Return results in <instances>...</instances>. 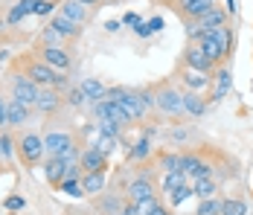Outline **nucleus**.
Segmentation results:
<instances>
[{
    "label": "nucleus",
    "mask_w": 253,
    "mask_h": 215,
    "mask_svg": "<svg viewBox=\"0 0 253 215\" xmlns=\"http://www.w3.org/2000/svg\"><path fill=\"white\" fill-rule=\"evenodd\" d=\"M105 99L117 102V105L123 108V114H126L128 122H137L143 114H146V105H143V99H140V93H134V90L114 87V90H108V93H105Z\"/></svg>",
    "instance_id": "nucleus-2"
},
{
    "label": "nucleus",
    "mask_w": 253,
    "mask_h": 215,
    "mask_svg": "<svg viewBox=\"0 0 253 215\" xmlns=\"http://www.w3.org/2000/svg\"><path fill=\"white\" fill-rule=\"evenodd\" d=\"M3 207H6L9 213H18V210H24V207H26V201H24V198H18V195H12V198H6V204H3Z\"/></svg>",
    "instance_id": "nucleus-42"
},
{
    "label": "nucleus",
    "mask_w": 253,
    "mask_h": 215,
    "mask_svg": "<svg viewBox=\"0 0 253 215\" xmlns=\"http://www.w3.org/2000/svg\"><path fill=\"white\" fill-rule=\"evenodd\" d=\"M79 166L84 169V174H90V172H102L105 169V154H99L96 148H84L82 154H79Z\"/></svg>",
    "instance_id": "nucleus-17"
},
{
    "label": "nucleus",
    "mask_w": 253,
    "mask_h": 215,
    "mask_svg": "<svg viewBox=\"0 0 253 215\" xmlns=\"http://www.w3.org/2000/svg\"><path fill=\"white\" fill-rule=\"evenodd\" d=\"M160 166L166 169V174L180 172V154H163V157H160Z\"/></svg>",
    "instance_id": "nucleus-34"
},
{
    "label": "nucleus",
    "mask_w": 253,
    "mask_h": 215,
    "mask_svg": "<svg viewBox=\"0 0 253 215\" xmlns=\"http://www.w3.org/2000/svg\"><path fill=\"white\" fill-rule=\"evenodd\" d=\"M198 24L204 26V32H207V29H218V26H227V12H221V9H210V12L204 15Z\"/></svg>",
    "instance_id": "nucleus-25"
},
{
    "label": "nucleus",
    "mask_w": 253,
    "mask_h": 215,
    "mask_svg": "<svg viewBox=\"0 0 253 215\" xmlns=\"http://www.w3.org/2000/svg\"><path fill=\"white\" fill-rule=\"evenodd\" d=\"M105 29H108V32H117V29H120V21H108Z\"/></svg>",
    "instance_id": "nucleus-47"
},
{
    "label": "nucleus",
    "mask_w": 253,
    "mask_h": 215,
    "mask_svg": "<svg viewBox=\"0 0 253 215\" xmlns=\"http://www.w3.org/2000/svg\"><path fill=\"white\" fill-rule=\"evenodd\" d=\"M82 189H84V195H99V192L105 189V172L82 174Z\"/></svg>",
    "instance_id": "nucleus-21"
},
{
    "label": "nucleus",
    "mask_w": 253,
    "mask_h": 215,
    "mask_svg": "<svg viewBox=\"0 0 253 215\" xmlns=\"http://www.w3.org/2000/svg\"><path fill=\"white\" fill-rule=\"evenodd\" d=\"M149 198H157V192H154V186L146 177H140V180H134V183L128 186V204H143V201H149Z\"/></svg>",
    "instance_id": "nucleus-15"
},
{
    "label": "nucleus",
    "mask_w": 253,
    "mask_h": 215,
    "mask_svg": "<svg viewBox=\"0 0 253 215\" xmlns=\"http://www.w3.org/2000/svg\"><path fill=\"white\" fill-rule=\"evenodd\" d=\"M90 148H96L99 154L108 157V154H114V151H117V137H108V134H102V131H99V140H96V145H90Z\"/></svg>",
    "instance_id": "nucleus-29"
},
{
    "label": "nucleus",
    "mask_w": 253,
    "mask_h": 215,
    "mask_svg": "<svg viewBox=\"0 0 253 215\" xmlns=\"http://www.w3.org/2000/svg\"><path fill=\"white\" fill-rule=\"evenodd\" d=\"M55 0H38L35 3V9H32V15H38V18H44V15H55Z\"/></svg>",
    "instance_id": "nucleus-33"
},
{
    "label": "nucleus",
    "mask_w": 253,
    "mask_h": 215,
    "mask_svg": "<svg viewBox=\"0 0 253 215\" xmlns=\"http://www.w3.org/2000/svg\"><path fill=\"white\" fill-rule=\"evenodd\" d=\"M186 35H189V41H192V44H198V41H201V35H204V26L198 24V21H189V24H186Z\"/></svg>",
    "instance_id": "nucleus-39"
},
{
    "label": "nucleus",
    "mask_w": 253,
    "mask_h": 215,
    "mask_svg": "<svg viewBox=\"0 0 253 215\" xmlns=\"http://www.w3.org/2000/svg\"><path fill=\"white\" fill-rule=\"evenodd\" d=\"M99 210H102V213H111V215H120L123 210H126V204H123L117 195H108V198H102Z\"/></svg>",
    "instance_id": "nucleus-30"
},
{
    "label": "nucleus",
    "mask_w": 253,
    "mask_h": 215,
    "mask_svg": "<svg viewBox=\"0 0 253 215\" xmlns=\"http://www.w3.org/2000/svg\"><path fill=\"white\" fill-rule=\"evenodd\" d=\"M38 93H41V87H38L35 82H29L26 76H15V79H12V99L24 102L26 108H32V105L38 102Z\"/></svg>",
    "instance_id": "nucleus-5"
},
{
    "label": "nucleus",
    "mask_w": 253,
    "mask_h": 215,
    "mask_svg": "<svg viewBox=\"0 0 253 215\" xmlns=\"http://www.w3.org/2000/svg\"><path fill=\"white\" fill-rule=\"evenodd\" d=\"M6 108H9V99H3V96H0V128H6V125H9V114H6Z\"/></svg>",
    "instance_id": "nucleus-43"
},
{
    "label": "nucleus",
    "mask_w": 253,
    "mask_h": 215,
    "mask_svg": "<svg viewBox=\"0 0 253 215\" xmlns=\"http://www.w3.org/2000/svg\"><path fill=\"white\" fill-rule=\"evenodd\" d=\"M189 195H192V186L186 183V186H180V189L169 192V204H175V207H177V204H183V201H186Z\"/></svg>",
    "instance_id": "nucleus-38"
},
{
    "label": "nucleus",
    "mask_w": 253,
    "mask_h": 215,
    "mask_svg": "<svg viewBox=\"0 0 253 215\" xmlns=\"http://www.w3.org/2000/svg\"><path fill=\"white\" fill-rule=\"evenodd\" d=\"M38 58L44 61V64H50L55 73H67L70 70V52H67V47H41L38 49Z\"/></svg>",
    "instance_id": "nucleus-6"
},
{
    "label": "nucleus",
    "mask_w": 253,
    "mask_h": 215,
    "mask_svg": "<svg viewBox=\"0 0 253 215\" xmlns=\"http://www.w3.org/2000/svg\"><path fill=\"white\" fill-rule=\"evenodd\" d=\"M189 180H186V174L183 172H172V174H166L163 177V192L169 195V192H175V189H180V186H186Z\"/></svg>",
    "instance_id": "nucleus-27"
},
{
    "label": "nucleus",
    "mask_w": 253,
    "mask_h": 215,
    "mask_svg": "<svg viewBox=\"0 0 253 215\" xmlns=\"http://www.w3.org/2000/svg\"><path fill=\"white\" fill-rule=\"evenodd\" d=\"M120 215H126V213H120Z\"/></svg>",
    "instance_id": "nucleus-50"
},
{
    "label": "nucleus",
    "mask_w": 253,
    "mask_h": 215,
    "mask_svg": "<svg viewBox=\"0 0 253 215\" xmlns=\"http://www.w3.org/2000/svg\"><path fill=\"white\" fill-rule=\"evenodd\" d=\"M183 61H186L189 70H198V73H212L215 70V64L207 58V52H204L198 44H189V47L183 49Z\"/></svg>",
    "instance_id": "nucleus-9"
},
{
    "label": "nucleus",
    "mask_w": 253,
    "mask_h": 215,
    "mask_svg": "<svg viewBox=\"0 0 253 215\" xmlns=\"http://www.w3.org/2000/svg\"><path fill=\"white\" fill-rule=\"evenodd\" d=\"M82 93H84V99H90V102L96 105L99 99H105V93H108V87L102 85L99 79H84V82H82Z\"/></svg>",
    "instance_id": "nucleus-20"
},
{
    "label": "nucleus",
    "mask_w": 253,
    "mask_h": 215,
    "mask_svg": "<svg viewBox=\"0 0 253 215\" xmlns=\"http://www.w3.org/2000/svg\"><path fill=\"white\" fill-rule=\"evenodd\" d=\"M58 12L79 26H84L90 21V6H84V3H79V0H64V3H58Z\"/></svg>",
    "instance_id": "nucleus-12"
},
{
    "label": "nucleus",
    "mask_w": 253,
    "mask_h": 215,
    "mask_svg": "<svg viewBox=\"0 0 253 215\" xmlns=\"http://www.w3.org/2000/svg\"><path fill=\"white\" fill-rule=\"evenodd\" d=\"M58 189L64 192V195H70V198H82V195H84V189H82V180H64Z\"/></svg>",
    "instance_id": "nucleus-35"
},
{
    "label": "nucleus",
    "mask_w": 253,
    "mask_h": 215,
    "mask_svg": "<svg viewBox=\"0 0 253 215\" xmlns=\"http://www.w3.org/2000/svg\"><path fill=\"white\" fill-rule=\"evenodd\" d=\"M195 215H221V204L212 201V198H207V201H201V207H198Z\"/></svg>",
    "instance_id": "nucleus-36"
},
{
    "label": "nucleus",
    "mask_w": 253,
    "mask_h": 215,
    "mask_svg": "<svg viewBox=\"0 0 253 215\" xmlns=\"http://www.w3.org/2000/svg\"><path fill=\"white\" fill-rule=\"evenodd\" d=\"M21 157H24V163L29 166H35V163H41V157H44V137H38V134H24L21 137Z\"/></svg>",
    "instance_id": "nucleus-8"
},
{
    "label": "nucleus",
    "mask_w": 253,
    "mask_h": 215,
    "mask_svg": "<svg viewBox=\"0 0 253 215\" xmlns=\"http://www.w3.org/2000/svg\"><path fill=\"white\" fill-rule=\"evenodd\" d=\"M221 215H248V204L239 198H227L221 204Z\"/></svg>",
    "instance_id": "nucleus-28"
},
{
    "label": "nucleus",
    "mask_w": 253,
    "mask_h": 215,
    "mask_svg": "<svg viewBox=\"0 0 253 215\" xmlns=\"http://www.w3.org/2000/svg\"><path fill=\"white\" fill-rule=\"evenodd\" d=\"M6 114H9V125H21V122L29 120V108H26L24 102H18V99H9Z\"/></svg>",
    "instance_id": "nucleus-23"
},
{
    "label": "nucleus",
    "mask_w": 253,
    "mask_h": 215,
    "mask_svg": "<svg viewBox=\"0 0 253 215\" xmlns=\"http://www.w3.org/2000/svg\"><path fill=\"white\" fill-rule=\"evenodd\" d=\"M67 102H70L73 108H79V105L84 102V93H82V87H76V90H70V96H67Z\"/></svg>",
    "instance_id": "nucleus-44"
},
{
    "label": "nucleus",
    "mask_w": 253,
    "mask_h": 215,
    "mask_svg": "<svg viewBox=\"0 0 253 215\" xmlns=\"http://www.w3.org/2000/svg\"><path fill=\"white\" fill-rule=\"evenodd\" d=\"M35 3L38 0H18L12 9H9V18H6V24L9 26H15V24H21L26 15H32V9H35Z\"/></svg>",
    "instance_id": "nucleus-19"
},
{
    "label": "nucleus",
    "mask_w": 253,
    "mask_h": 215,
    "mask_svg": "<svg viewBox=\"0 0 253 215\" xmlns=\"http://www.w3.org/2000/svg\"><path fill=\"white\" fill-rule=\"evenodd\" d=\"M212 192H215V183H212V177H201V180H192V195H198L201 201L212 198Z\"/></svg>",
    "instance_id": "nucleus-26"
},
{
    "label": "nucleus",
    "mask_w": 253,
    "mask_h": 215,
    "mask_svg": "<svg viewBox=\"0 0 253 215\" xmlns=\"http://www.w3.org/2000/svg\"><path fill=\"white\" fill-rule=\"evenodd\" d=\"M152 215H169V213H166V210H163V207H157V210H154Z\"/></svg>",
    "instance_id": "nucleus-49"
},
{
    "label": "nucleus",
    "mask_w": 253,
    "mask_h": 215,
    "mask_svg": "<svg viewBox=\"0 0 253 215\" xmlns=\"http://www.w3.org/2000/svg\"><path fill=\"white\" fill-rule=\"evenodd\" d=\"M29 82H35L38 87H64V79L52 70L50 64H44L41 58H24V73Z\"/></svg>",
    "instance_id": "nucleus-1"
},
{
    "label": "nucleus",
    "mask_w": 253,
    "mask_h": 215,
    "mask_svg": "<svg viewBox=\"0 0 253 215\" xmlns=\"http://www.w3.org/2000/svg\"><path fill=\"white\" fill-rule=\"evenodd\" d=\"M149 151H152V148H149V140H140V143L131 148V157H134V160H143V157H149Z\"/></svg>",
    "instance_id": "nucleus-40"
},
{
    "label": "nucleus",
    "mask_w": 253,
    "mask_h": 215,
    "mask_svg": "<svg viewBox=\"0 0 253 215\" xmlns=\"http://www.w3.org/2000/svg\"><path fill=\"white\" fill-rule=\"evenodd\" d=\"M183 111L189 114V117H204V111H207V102H204L201 96L195 93H183Z\"/></svg>",
    "instance_id": "nucleus-22"
},
{
    "label": "nucleus",
    "mask_w": 253,
    "mask_h": 215,
    "mask_svg": "<svg viewBox=\"0 0 253 215\" xmlns=\"http://www.w3.org/2000/svg\"><path fill=\"white\" fill-rule=\"evenodd\" d=\"M183 82H186L192 90H204V87L212 82V76H210V73H198V70H189V67H186V70H183Z\"/></svg>",
    "instance_id": "nucleus-24"
},
{
    "label": "nucleus",
    "mask_w": 253,
    "mask_h": 215,
    "mask_svg": "<svg viewBox=\"0 0 253 215\" xmlns=\"http://www.w3.org/2000/svg\"><path fill=\"white\" fill-rule=\"evenodd\" d=\"M175 3H177V12H180L186 21H201L210 9H215L212 0H175Z\"/></svg>",
    "instance_id": "nucleus-10"
},
{
    "label": "nucleus",
    "mask_w": 253,
    "mask_h": 215,
    "mask_svg": "<svg viewBox=\"0 0 253 215\" xmlns=\"http://www.w3.org/2000/svg\"><path fill=\"white\" fill-rule=\"evenodd\" d=\"M15 154V143H12V137L9 134H0V160H9Z\"/></svg>",
    "instance_id": "nucleus-37"
},
{
    "label": "nucleus",
    "mask_w": 253,
    "mask_h": 215,
    "mask_svg": "<svg viewBox=\"0 0 253 215\" xmlns=\"http://www.w3.org/2000/svg\"><path fill=\"white\" fill-rule=\"evenodd\" d=\"M44 154H50V157H64V160L73 163V157H76V143H73V137L64 134V131H50V134H44Z\"/></svg>",
    "instance_id": "nucleus-3"
},
{
    "label": "nucleus",
    "mask_w": 253,
    "mask_h": 215,
    "mask_svg": "<svg viewBox=\"0 0 253 215\" xmlns=\"http://www.w3.org/2000/svg\"><path fill=\"white\" fill-rule=\"evenodd\" d=\"M198 166H201V157H195V154H180V172H183L186 177H189Z\"/></svg>",
    "instance_id": "nucleus-31"
},
{
    "label": "nucleus",
    "mask_w": 253,
    "mask_h": 215,
    "mask_svg": "<svg viewBox=\"0 0 253 215\" xmlns=\"http://www.w3.org/2000/svg\"><path fill=\"white\" fill-rule=\"evenodd\" d=\"M230 85H233L230 70H227V67H218L215 76H212V102H221V99L230 93Z\"/></svg>",
    "instance_id": "nucleus-16"
},
{
    "label": "nucleus",
    "mask_w": 253,
    "mask_h": 215,
    "mask_svg": "<svg viewBox=\"0 0 253 215\" xmlns=\"http://www.w3.org/2000/svg\"><path fill=\"white\" fill-rule=\"evenodd\" d=\"M134 32H137L140 38H149V35H154L152 29H149V24H140V26H137V29H134Z\"/></svg>",
    "instance_id": "nucleus-45"
},
{
    "label": "nucleus",
    "mask_w": 253,
    "mask_h": 215,
    "mask_svg": "<svg viewBox=\"0 0 253 215\" xmlns=\"http://www.w3.org/2000/svg\"><path fill=\"white\" fill-rule=\"evenodd\" d=\"M93 111H96V117L99 120H114V122H123L126 125V114H123V108L117 105V102H111V99H99L96 105H93Z\"/></svg>",
    "instance_id": "nucleus-14"
},
{
    "label": "nucleus",
    "mask_w": 253,
    "mask_h": 215,
    "mask_svg": "<svg viewBox=\"0 0 253 215\" xmlns=\"http://www.w3.org/2000/svg\"><path fill=\"white\" fill-rule=\"evenodd\" d=\"M149 29H152V32H160V29H163V18H152V21H149Z\"/></svg>",
    "instance_id": "nucleus-46"
},
{
    "label": "nucleus",
    "mask_w": 253,
    "mask_h": 215,
    "mask_svg": "<svg viewBox=\"0 0 253 215\" xmlns=\"http://www.w3.org/2000/svg\"><path fill=\"white\" fill-rule=\"evenodd\" d=\"M160 114H169V117H180L186 114L183 111V93H177L175 87H160L157 90V105H154Z\"/></svg>",
    "instance_id": "nucleus-4"
},
{
    "label": "nucleus",
    "mask_w": 253,
    "mask_h": 215,
    "mask_svg": "<svg viewBox=\"0 0 253 215\" xmlns=\"http://www.w3.org/2000/svg\"><path fill=\"white\" fill-rule=\"evenodd\" d=\"M50 26L55 29V32H58V35H61V38H64V41H76L79 35H82V26L73 24L70 18H64L61 12H55V15H52Z\"/></svg>",
    "instance_id": "nucleus-13"
},
{
    "label": "nucleus",
    "mask_w": 253,
    "mask_h": 215,
    "mask_svg": "<svg viewBox=\"0 0 253 215\" xmlns=\"http://www.w3.org/2000/svg\"><path fill=\"white\" fill-rule=\"evenodd\" d=\"M79 3H84V6H96L99 0H79Z\"/></svg>",
    "instance_id": "nucleus-48"
},
{
    "label": "nucleus",
    "mask_w": 253,
    "mask_h": 215,
    "mask_svg": "<svg viewBox=\"0 0 253 215\" xmlns=\"http://www.w3.org/2000/svg\"><path fill=\"white\" fill-rule=\"evenodd\" d=\"M67 169H70V160H64V157H47L44 160V177L50 180L52 186H61L64 177H67Z\"/></svg>",
    "instance_id": "nucleus-11"
},
{
    "label": "nucleus",
    "mask_w": 253,
    "mask_h": 215,
    "mask_svg": "<svg viewBox=\"0 0 253 215\" xmlns=\"http://www.w3.org/2000/svg\"><path fill=\"white\" fill-rule=\"evenodd\" d=\"M157 207H160V201H157V198H149V201L137 204V215H152Z\"/></svg>",
    "instance_id": "nucleus-41"
},
{
    "label": "nucleus",
    "mask_w": 253,
    "mask_h": 215,
    "mask_svg": "<svg viewBox=\"0 0 253 215\" xmlns=\"http://www.w3.org/2000/svg\"><path fill=\"white\" fill-rule=\"evenodd\" d=\"M198 47H201L204 52H207V58H210L212 64H224V61H227V55H230V49L224 47V44H221L218 38H215V32H212V29H207V32L201 35Z\"/></svg>",
    "instance_id": "nucleus-7"
},
{
    "label": "nucleus",
    "mask_w": 253,
    "mask_h": 215,
    "mask_svg": "<svg viewBox=\"0 0 253 215\" xmlns=\"http://www.w3.org/2000/svg\"><path fill=\"white\" fill-rule=\"evenodd\" d=\"M126 125L123 122H114V120H99V131L102 134H108V137H120V131H123Z\"/></svg>",
    "instance_id": "nucleus-32"
},
{
    "label": "nucleus",
    "mask_w": 253,
    "mask_h": 215,
    "mask_svg": "<svg viewBox=\"0 0 253 215\" xmlns=\"http://www.w3.org/2000/svg\"><path fill=\"white\" fill-rule=\"evenodd\" d=\"M35 108H38L41 114H55V111L61 108V96L55 93V87H41Z\"/></svg>",
    "instance_id": "nucleus-18"
}]
</instances>
